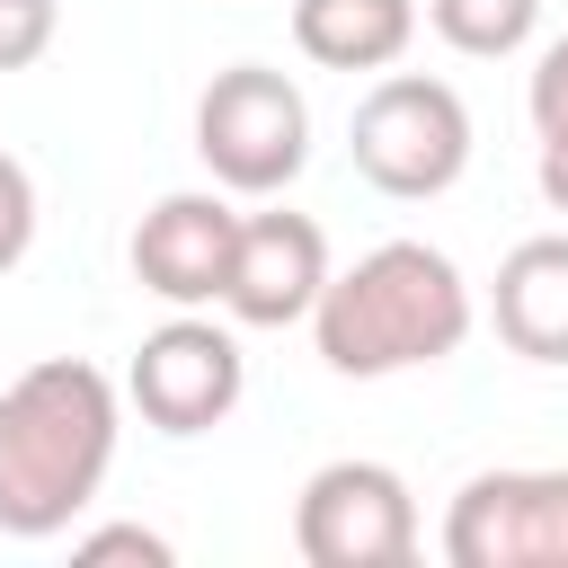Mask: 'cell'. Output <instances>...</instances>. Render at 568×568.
<instances>
[{
	"instance_id": "6da1fadb",
	"label": "cell",
	"mask_w": 568,
	"mask_h": 568,
	"mask_svg": "<svg viewBox=\"0 0 568 568\" xmlns=\"http://www.w3.org/2000/svg\"><path fill=\"white\" fill-rule=\"evenodd\" d=\"M124 435V390L89 355H44L0 390V532L9 541H53L71 532Z\"/></svg>"
},
{
	"instance_id": "5bb4252c",
	"label": "cell",
	"mask_w": 568,
	"mask_h": 568,
	"mask_svg": "<svg viewBox=\"0 0 568 568\" xmlns=\"http://www.w3.org/2000/svg\"><path fill=\"white\" fill-rule=\"evenodd\" d=\"M62 36V0H0V71L44 62Z\"/></svg>"
},
{
	"instance_id": "8992f818",
	"label": "cell",
	"mask_w": 568,
	"mask_h": 568,
	"mask_svg": "<svg viewBox=\"0 0 568 568\" xmlns=\"http://www.w3.org/2000/svg\"><path fill=\"white\" fill-rule=\"evenodd\" d=\"M240 390H248V355H240V337H231L222 320H204V311L160 320V328L133 346V364H124V399H133L142 426H160V435H213V426L240 408Z\"/></svg>"
},
{
	"instance_id": "52a82bcc",
	"label": "cell",
	"mask_w": 568,
	"mask_h": 568,
	"mask_svg": "<svg viewBox=\"0 0 568 568\" xmlns=\"http://www.w3.org/2000/svg\"><path fill=\"white\" fill-rule=\"evenodd\" d=\"M453 568H568V470H479L444 506Z\"/></svg>"
},
{
	"instance_id": "7a4b0ae2",
	"label": "cell",
	"mask_w": 568,
	"mask_h": 568,
	"mask_svg": "<svg viewBox=\"0 0 568 568\" xmlns=\"http://www.w3.org/2000/svg\"><path fill=\"white\" fill-rule=\"evenodd\" d=\"M470 320H479L470 275L435 240H382L355 266H328V284L311 302V346L346 382H390V373H426V364L462 355Z\"/></svg>"
},
{
	"instance_id": "ba28073f",
	"label": "cell",
	"mask_w": 568,
	"mask_h": 568,
	"mask_svg": "<svg viewBox=\"0 0 568 568\" xmlns=\"http://www.w3.org/2000/svg\"><path fill=\"white\" fill-rule=\"evenodd\" d=\"M231 240H240V204L222 186H178L133 222V284L160 293L169 311H213L231 275Z\"/></svg>"
},
{
	"instance_id": "8fae6325",
	"label": "cell",
	"mask_w": 568,
	"mask_h": 568,
	"mask_svg": "<svg viewBox=\"0 0 568 568\" xmlns=\"http://www.w3.org/2000/svg\"><path fill=\"white\" fill-rule=\"evenodd\" d=\"M293 44L320 71H390L417 44V0H293Z\"/></svg>"
},
{
	"instance_id": "3957f363",
	"label": "cell",
	"mask_w": 568,
	"mask_h": 568,
	"mask_svg": "<svg viewBox=\"0 0 568 568\" xmlns=\"http://www.w3.org/2000/svg\"><path fill=\"white\" fill-rule=\"evenodd\" d=\"M346 151H355V178L399 204L453 195L470 169V106L435 71H373V89L355 98Z\"/></svg>"
},
{
	"instance_id": "9c48e42d",
	"label": "cell",
	"mask_w": 568,
	"mask_h": 568,
	"mask_svg": "<svg viewBox=\"0 0 568 568\" xmlns=\"http://www.w3.org/2000/svg\"><path fill=\"white\" fill-rule=\"evenodd\" d=\"M320 284H328V231L311 213H284V204L240 213L231 275H222V311L240 328H293V320H311Z\"/></svg>"
},
{
	"instance_id": "4fadbf2b",
	"label": "cell",
	"mask_w": 568,
	"mask_h": 568,
	"mask_svg": "<svg viewBox=\"0 0 568 568\" xmlns=\"http://www.w3.org/2000/svg\"><path fill=\"white\" fill-rule=\"evenodd\" d=\"M524 106H532V133H541V169H532V178H541V204L568 213V36L541 44Z\"/></svg>"
},
{
	"instance_id": "9a60e30c",
	"label": "cell",
	"mask_w": 568,
	"mask_h": 568,
	"mask_svg": "<svg viewBox=\"0 0 568 568\" xmlns=\"http://www.w3.org/2000/svg\"><path fill=\"white\" fill-rule=\"evenodd\" d=\"M27 248H36V178H27V160L0 151V275H9Z\"/></svg>"
},
{
	"instance_id": "5b68a950",
	"label": "cell",
	"mask_w": 568,
	"mask_h": 568,
	"mask_svg": "<svg viewBox=\"0 0 568 568\" xmlns=\"http://www.w3.org/2000/svg\"><path fill=\"white\" fill-rule=\"evenodd\" d=\"M293 550L311 568H408L417 559V497L390 462H320L293 497Z\"/></svg>"
},
{
	"instance_id": "30bf717a",
	"label": "cell",
	"mask_w": 568,
	"mask_h": 568,
	"mask_svg": "<svg viewBox=\"0 0 568 568\" xmlns=\"http://www.w3.org/2000/svg\"><path fill=\"white\" fill-rule=\"evenodd\" d=\"M488 320L524 364H568V231H532L497 257Z\"/></svg>"
},
{
	"instance_id": "7c38bea8",
	"label": "cell",
	"mask_w": 568,
	"mask_h": 568,
	"mask_svg": "<svg viewBox=\"0 0 568 568\" xmlns=\"http://www.w3.org/2000/svg\"><path fill=\"white\" fill-rule=\"evenodd\" d=\"M426 27H435L453 53H470V62H506V53L532 44L541 0H426Z\"/></svg>"
},
{
	"instance_id": "2e32d148",
	"label": "cell",
	"mask_w": 568,
	"mask_h": 568,
	"mask_svg": "<svg viewBox=\"0 0 568 568\" xmlns=\"http://www.w3.org/2000/svg\"><path fill=\"white\" fill-rule=\"evenodd\" d=\"M71 559H89V568H106V559H142V568H169L178 550H169V532H151V524H98V532H80V541H71Z\"/></svg>"
},
{
	"instance_id": "277c9868",
	"label": "cell",
	"mask_w": 568,
	"mask_h": 568,
	"mask_svg": "<svg viewBox=\"0 0 568 568\" xmlns=\"http://www.w3.org/2000/svg\"><path fill=\"white\" fill-rule=\"evenodd\" d=\"M195 160L222 195H284L311 169V98L266 62L213 71L195 98Z\"/></svg>"
}]
</instances>
